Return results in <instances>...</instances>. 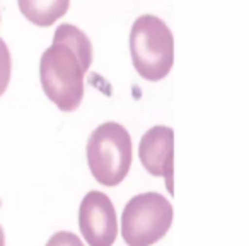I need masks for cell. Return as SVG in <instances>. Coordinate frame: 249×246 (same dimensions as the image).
<instances>
[{"instance_id": "cell-1", "label": "cell", "mask_w": 249, "mask_h": 246, "mask_svg": "<svg viewBox=\"0 0 249 246\" xmlns=\"http://www.w3.org/2000/svg\"><path fill=\"white\" fill-rule=\"evenodd\" d=\"M130 52L143 79L152 82L164 79L174 62L173 33L156 16H140L130 33Z\"/></svg>"}, {"instance_id": "cell-2", "label": "cell", "mask_w": 249, "mask_h": 246, "mask_svg": "<svg viewBox=\"0 0 249 246\" xmlns=\"http://www.w3.org/2000/svg\"><path fill=\"white\" fill-rule=\"evenodd\" d=\"M87 163L92 176L104 187H116L132 164V139L120 123H103L87 142Z\"/></svg>"}, {"instance_id": "cell-3", "label": "cell", "mask_w": 249, "mask_h": 246, "mask_svg": "<svg viewBox=\"0 0 249 246\" xmlns=\"http://www.w3.org/2000/svg\"><path fill=\"white\" fill-rule=\"evenodd\" d=\"M84 70L77 57L62 43L45 50L39 62V77L45 94L62 111H75L84 96Z\"/></svg>"}, {"instance_id": "cell-4", "label": "cell", "mask_w": 249, "mask_h": 246, "mask_svg": "<svg viewBox=\"0 0 249 246\" xmlns=\"http://www.w3.org/2000/svg\"><path fill=\"white\" fill-rule=\"evenodd\" d=\"M173 224V205L159 193H142L126 204L121 215V234L128 246H152Z\"/></svg>"}, {"instance_id": "cell-5", "label": "cell", "mask_w": 249, "mask_h": 246, "mask_svg": "<svg viewBox=\"0 0 249 246\" xmlns=\"http://www.w3.org/2000/svg\"><path fill=\"white\" fill-rule=\"evenodd\" d=\"M79 226L89 246H113L118 224L109 197L103 191H89L80 204Z\"/></svg>"}, {"instance_id": "cell-6", "label": "cell", "mask_w": 249, "mask_h": 246, "mask_svg": "<svg viewBox=\"0 0 249 246\" xmlns=\"http://www.w3.org/2000/svg\"><path fill=\"white\" fill-rule=\"evenodd\" d=\"M173 154L174 132L169 127H154L142 137L139 157L143 168L154 176H164L169 191L173 193Z\"/></svg>"}, {"instance_id": "cell-7", "label": "cell", "mask_w": 249, "mask_h": 246, "mask_svg": "<svg viewBox=\"0 0 249 246\" xmlns=\"http://www.w3.org/2000/svg\"><path fill=\"white\" fill-rule=\"evenodd\" d=\"M19 11L33 24L48 28L67 14L70 0H18Z\"/></svg>"}, {"instance_id": "cell-8", "label": "cell", "mask_w": 249, "mask_h": 246, "mask_svg": "<svg viewBox=\"0 0 249 246\" xmlns=\"http://www.w3.org/2000/svg\"><path fill=\"white\" fill-rule=\"evenodd\" d=\"M53 43H62L69 50H72L84 72L89 70L90 63H92V45H90L89 38L79 28L72 24L58 26L55 36H53Z\"/></svg>"}, {"instance_id": "cell-9", "label": "cell", "mask_w": 249, "mask_h": 246, "mask_svg": "<svg viewBox=\"0 0 249 246\" xmlns=\"http://www.w3.org/2000/svg\"><path fill=\"white\" fill-rule=\"evenodd\" d=\"M12 72V58L5 41L0 38V96L7 91L9 80H11Z\"/></svg>"}, {"instance_id": "cell-10", "label": "cell", "mask_w": 249, "mask_h": 246, "mask_svg": "<svg viewBox=\"0 0 249 246\" xmlns=\"http://www.w3.org/2000/svg\"><path fill=\"white\" fill-rule=\"evenodd\" d=\"M46 246H84V245L73 232L60 231V232H55V234L48 239Z\"/></svg>"}, {"instance_id": "cell-11", "label": "cell", "mask_w": 249, "mask_h": 246, "mask_svg": "<svg viewBox=\"0 0 249 246\" xmlns=\"http://www.w3.org/2000/svg\"><path fill=\"white\" fill-rule=\"evenodd\" d=\"M0 246H5V234H4L2 226H0Z\"/></svg>"}]
</instances>
